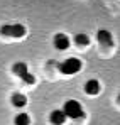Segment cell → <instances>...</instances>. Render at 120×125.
Listing matches in <instances>:
<instances>
[{"instance_id": "cell-1", "label": "cell", "mask_w": 120, "mask_h": 125, "mask_svg": "<svg viewBox=\"0 0 120 125\" xmlns=\"http://www.w3.org/2000/svg\"><path fill=\"white\" fill-rule=\"evenodd\" d=\"M63 112H64L66 118H73V120L85 117L83 106H81V103L76 102V100H68V102L64 103V106H63Z\"/></svg>"}, {"instance_id": "cell-2", "label": "cell", "mask_w": 120, "mask_h": 125, "mask_svg": "<svg viewBox=\"0 0 120 125\" xmlns=\"http://www.w3.org/2000/svg\"><path fill=\"white\" fill-rule=\"evenodd\" d=\"M58 69L63 74H75V73H78L81 69V61L78 58H68L66 61H63L58 66Z\"/></svg>"}, {"instance_id": "cell-3", "label": "cell", "mask_w": 120, "mask_h": 125, "mask_svg": "<svg viewBox=\"0 0 120 125\" xmlns=\"http://www.w3.org/2000/svg\"><path fill=\"white\" fill-rule=\"evenodd\" d=\"M2 36H10V37H22L25 36V27L22 24H5L0 27Z\"/></svg>"}, {"instance_id": "cell-4", "label": "cell", "mask_w": 120, "mask_h": 125, "mask_svg": "<svg viewBox=\"0 0 120 125\" xmlns=\"http://www.w3.org/2000/svg\"><path fill=\"white\" fill-rule=\"evenodd\" d=\"M12 69H14V73L19 76V78L22 80V81H24V83L32 84L34 81H36L34 74H31V73H29V69H27V64H25V62H15Z\"/></svg>"}, {"instance_id": "cell-5", "label": "cell", "mask_w": 120, "mask_h": 125, "mask_svg": "<svg viewBox=\"0 0 120 125\" xmlns=\"http://www.w3.org/2000/svg\"><path fill=\"white\" fill-rule=\"evenodd\" d=\"M54 47L59 49V51H64L69 47V37L66 34H56L54 36Z\"/></svg>"}, {"instance_id": "cell-6", "label": "cell", "mask_w": 120, "mask_h": 125, "mask_svg": "<svg viewBox=\"0 0 120 125\" xmlns=\"http://www.w3.org/2000/svg\"><path fill=\"white\" fill-rule=\"evenodd\" d=\"M97 39H98V42H100V44H105V46H112V44H113L112 34H110L107 29H100V31H98Z\"/></svg>"}, {"instance_id": "cell-7", "label": "cell", "mask_w": 120, "mask_h": 125, "mask_svg": "<svg viewBox=\"0 0 120 125\" xmlns=\"http://www.w3.org/2000/svg\"><path fill=\"white\" fill-rule=\"evenodd\" d=\"M51 122L54 125H63L66 122V115L63 110H53L51 112Z\"/></svg>"}, {"instance_id": "cell-8", "label": "cell", "mask_w": 120, "mask_h": 125, "mask_svg": "<svg viewBox=\"0 0 120 125\" xmlns=\"http://www.w3.org/2000/svg\"><path fill=\"white\" fill-rule=\"evenodd\" d=\"M85 91H86L88 95H97V93L100 91V83H98L97 80L86 81V84H85Z\"/></svg>"}, {"instance_id": "cell-9", "label": "cell", "mask_w": 120, "mask_h": 125, "mask_svg": "<svg viewBox=\"0 0 120 125\" xmlns=\"http://www.w3.org/2000/svg\"><path fill=\"white\" fill-rule=\"evenodd\" d=\"M12 103H14V106H17V108H22V106H25V103H27V98L22 93H14L12 95Z\"/></svg>"}, {"instance_id": "cell-10", "label": "cell", "mask_w": 120, "mask_h": 125, "mask_svg": "<svg viewBox=\"0 0 120 125\" xmlns=\"http://www.w3.org/2000/svg\"><path fill=\"white\" fill-rule=\"evenodd\" d=\"M29 124H31V118H29L27 113L20 112L19 115L15 117V125H29Z\"/></svg>"}, {"instance_id": "cell-11", "label": "cell", "mask_w": 120, "mask_h": 125, "mask_svg": "<svg viewBox=\"0 0 120 125\" xmlns=\"http://www.w3.org/2000/svg\"><path fill=\"white\" fill-rule=\"evenodd\" d=\"M75 42L83 47V46H88V44H90V37H88L86 34H76V36H75Z\"/></svg>"}, {"instance_id": "cell-12", "label": "cell", "mask_w": 120, "mask_h": 125, "mask_svg": "<svg viewBox=\"0 0 120 125\" xmlns=\"http://www.w3.org/2000/svg\"><path fill=\"white\" fill-rule=\"evenodd\" d=\"M119 98H120V96H119Z\"/></svg>"}]
</instances>
